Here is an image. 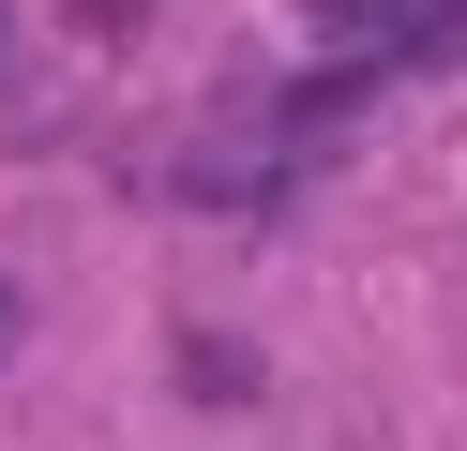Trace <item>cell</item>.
Listing matches in <instances>:
<instances>
[{"label":"cell","mask_w":467,"mask_h":451,"mask_svg":"<svg viewBox=\"0 0 467 451\" xmlns=\"http://www.w3.org/2000/svg\"><path fill=\"white\" fill-rule=\"evenodd\" d=\"M182 391H196V406H256V346H226V331H182Z\"/></svg>","instance_id":"cell-1"},{"label":"cell","mask_w":467,"mask_h":451,"mask_svg":"<svg viewBox=\"0 0 467 451\" xmlns=\"http://www.w3.org/2000/svg\"><path fill=\"white\" fill-rule=\"evenodd\" d=\"M317 46H377V30H407V0H302Z\"/></svg>","instance_id":"cell-2"},{"label":"cell","mask_w":467,"mask_h":451,"mask_svg":"<svg viewBox=\"0 0 467 451\" xmlns=\"http://www.w3.org/2000/svg\"><path fill=\"white\" fill-rule=\"evenodd\" d=\"M392 46H407V60H467V0H407Z\"/></svg>","instance_id":"cell-3"},{"label":"cell","mask_w":467,"mask_h":451,"mask_svg":"<svg viewBox=\"0 0 467 451\" xmlns=\"http://www.w3.org/2000/svg\"><path fill=\"white\" fill-rule=\"evenodd\" d=\"M76 30H106V46H121V30H151V0H61Z\"/></svg>","instance_id":"cell-4"},{"label":"cell","mask_w":467,"mask_h":451,"mask_svg":"<svg viewBox=\"0 0 467 451\" xmlns=\"http://www.w3.org/2000/svg\"><path fill=\"white\" fill-rule=\"evenodd\" d=\"M16 331H31V286H16V271H0V361H16Z\"/></svg>","instance_id":"cell-5"}]
</instances>
